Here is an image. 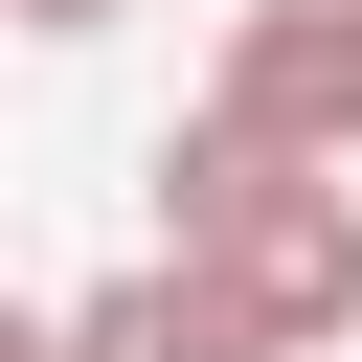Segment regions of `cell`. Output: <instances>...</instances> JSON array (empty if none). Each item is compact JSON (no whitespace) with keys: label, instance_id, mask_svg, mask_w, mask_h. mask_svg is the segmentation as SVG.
<instances>
[{"label":"cell","instance_id":"3957f363","mask_svg":"<svg viewBox=\"0 0 362 362\" xmlns=\"http://www.w3.org/2000/svg\"><path fill=\"white\" fill-rule=\"evenodd\" d=\"M68 362H272L204 272H113V294H68Z\"/></svg>","mask_w":362,"mask_h":362},{"label":"cell","instance_id":"277c9868","mask_svg":"<svg viewBox=\"0 0 362 362\" xmlns=\"http://www.w3.org/2000/svg\"><path fill=\"white\" fill-rule=\"evenodd\" d=\"M90 23H113V0H23V45H90Z\"/></svg>","mask_w":362,"mask_h":362},{"label":"cell","instance_id":"6da1fadb","mask_svg":"<svg viewBox=\"0 0 362 362\" xmlns=\"http://www.w3.org/2000/svg\"><path fill=\"white\" fill-rule=\"evenodd\" d=\"M158 272H181V249H158ZM204 294H226V317H249L272 362L362 339V181H317V158H294V181H272V204H249V226L204 249Z\"/></svg>","mask_w":362,"mask_h":362},{"label":"cell","instance_id":"7a4b0ae2","mask_svg":"<svg viewBox=\"0 0 362 362\" xmlns=\"http://www.w3.org/2000/svg\"><path fill=\"white\" fill-rule=\"evenodd\" d=\"M204 113L272 136V158H317V181H362V0H249L226 68H204Z\"/></svg>","mask_w":362,"mask_h":362}]
</instances>
